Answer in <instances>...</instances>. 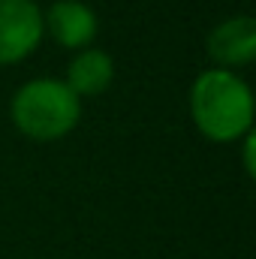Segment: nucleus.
I'll list each match as a JSON object with an SVG mask.
<instances>
[{
	"instance_id": "nucleus-5",
	"label": "nucleus",
	"mask_w": 256,
	"mask_h": 259,
	"mask_svg": "<svg viewBox=\"0 0 256 259\" xmlns=\"http://www.w3.org/2000/svg\"><path fill=\"white\" fill-rule=\"evenodd\" d=\"M208 55L220 69H232V66H244L253 61L256 52V21L250 15H235L220 21L211 33H208Z\"/></svg>"
},
{
	"instance_id": "nucleus-2",
	"label": "nucleus",
	"mask_w": 256,
	"mask_h": 259,
	"mask_svg": "<svg viewBox=\"0 0 256 259\" xmlns=\"http://www.w3.org/2000/svg\"><path fill=\"white\" fill-rule=\"evenodd\" d=\"M9 115L27 139L52 142L75 130L81 103L64 84V78H30L12 94Z\"/></svg>"
},
{
	"instance_id": "nucleus-4",
	"label": "nucleus",
	"mask_w": 256,
	"mask_h": 259,
	"mask_svg": "<svg viewBox=\"0 0 256 259\" xmlns=\"http://www.w3.org/2000/svg\"><path fill=\"white\" fill-rule=\"evenodd\" d=\"M42 27L52 33V39L64 49H88L97 36V12L81 0H55L42 12Z\"/></svg>"
},
{
	"instance_id": "nucleus-6",
	"label": "nucleus",
	"mask_w": 256,
	"mask_h": 259,
	"mask_svg": "<svg viewBox=\"0 0 256 259\" xmlns=\"http://www.w3.org/2000/svg\"><path fill=\"white\" fill-rule=\"evenodd\" d=\"M112 75H115V64L103 49H81L66 66L64 84L75 97H94L112 84Z\"/></svg>"
},
{
	"instance_id": "nucleus-1",
	"label": "nucleus",
	"mask_w": 256,
	"mask_h": 259,
	"mask_svg": "<svg viewBox=\"0 0 256 259\" xmlns=\"http://www.w3.org/2000/svg\"><path fill=\"white\" fill-rule=\"evenodd\" d=\"M190 115L211 142L244 139L253 127V91L232 69L211 66L193 78Z\"/></svg>"
},
{
	"instance_id": "nucleus-3",
	"label": "nucleus",
	"mask_w": 256,
	"mask_h": 259,
	"mask_svg": "<svg viewBox=\"0 0 256 259\" xmlns=\"http://www.w3.org/2000/svg\"><path fill=\"white\" fill-rule=\"evenodd\" d=\"M42 33V12L33 0H0V64L24 61Z\"/></svg>"
},
{
	"instance_id": "nucleus-7",
	"label": "nucleus",
	"mask_w": 256,
	"mask_h": 259,
	"mask_svg": "<svg viewBox=\"0 0 256 259\" xmlns=\"http://www.w3.org/2000/svg\"><path fill=\"white\" fill-rule=\"evenodd\" d=\"M244 166L247 172H253V133L244 136Z\"/></svg>"
}]
</instances>
